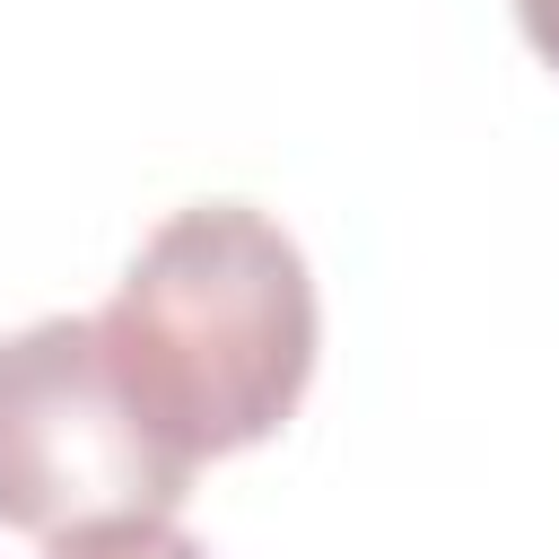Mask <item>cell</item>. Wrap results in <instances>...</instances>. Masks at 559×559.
<instances>
[{"instance_id":"6da1fadb","label":"cell","mask_w":559,"mask_h":559,"mask_svg":"<svg viewBox=\"0 0 559 559\" xmlns=\"http://www.w3.org/2000/svg\"><path fill=\"white\" fill-rule=\"evenodd\" d=\"M96 332L157 437L218 463L288 428L314 384L323 306L280 218L253 201H192L140 236Z\"/></svg>"},{"instance_id":"277c9868","label":"cell","mask_w":559,"mask_h":559,"mask_svg":"<svg viewBox=\"0 0 559 559\" xmlns=\"http://www.w3.org/2000/svg\"><path fill=\"white\" fill-rule=\"evenodd\" d=\"M515 26H524V44L559 70V0H515Z\"/></svg>"},{"instance_id":"3957f363","label":"cell","mask_w":559,"mask_h":559,"mask_svg":"<svg viewBox=\"0 0 559 559\" xmlns=\"http://www.w3.org/2000/svg\"><path fill=\"white\" fill-rule=\"evenodd\" d=\"M44 559H210L175 515H105V524H79V533H52Z\"/></svg>"},{"instance_id":"7a4b0ae2","label":"cell","mask_w":559,"mask_h":559,"mask_svg":"<svg viewBox=\"0 0 559 559\" xmlns=\"http://www.w3.org/2000/svg\"><path fill=\"white\" fill-rule=\"evenodd\" d=\"M192 454L157 437L105 358L96 314H44L0 341V524L79 533L105 515H175L192 498Z\"/></svg>"}]
</instances>
